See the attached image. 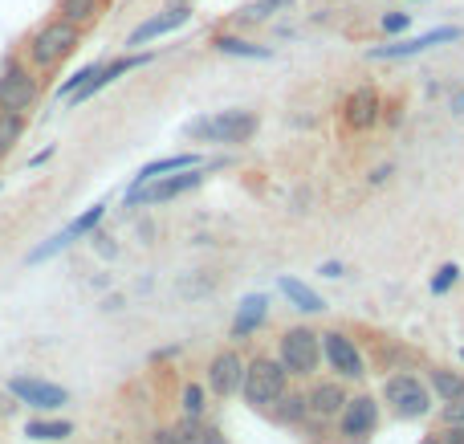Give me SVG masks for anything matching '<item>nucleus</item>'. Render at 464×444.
Returning <instances> with one entry per match:
<instances>
[{
    "mask_svg": "<svg viewBox=\"0 0 464 444\" xmlns=\"http://www.w3.org/2000/svg\"><path fill=\"white\" fill-rule=\"evenodd\" d=\"M379 24H383L387 33H408V24H411V13H387V16H383V21H379Z\"/></svg>",
    "mask_w": 464,
    "mask_h": 444,
    "instance_id": "c756f323",
    "label": "nucleus"
},
{
    "mask_svg": "<svg viewBox=\"0 0 464 444\" xmlns=\"http://www.w3.org/2000/svg\"><path fill=\"white\" fill-rule=\"evenodd\" d=\"M0 106L13 114H29L33 106H37V78H33L29 65L13 53L0 62Z\"/></svg>",
    "mask_w": 464,
    "mask_h": 444,
    "instance_id": "7ed1b4c3",
    "label": "nucleus"
},
{
    "mask_svg": "<svg viewBox=\"0 0 464 444\" xmlns=\"http://www.w3.org/2000/svg\"><path fill=\"white\" fill-rule=\"evenodd\" d=\"M253 130H256L253 111H220L188 122V135L200 139V143H245V139H253Z\"/></svg>",
    "mask_w": 464,
    "mask_h": 444,
    "instance_id": "f03ea898",
    "label": "nucleus"
},
{
    "mask_svg": "<svg viewBox=\"0 0 464 444\" xmlns=\"http://www.w3.org/2000/svg\"><path fill=\"white\" fill-rule=\"evenodd\" d=\"M171 5H192V0H171Z\"/></svg>",
    "mask_w": 464,
    "mask_h": 444,
    "instance_id": "c9c22d12",
    "label": "nucleus"
},
{
    "mask_svg": "<svg viewBox=\"0 0 464 444\" xmlns=\"http://www.w3.org/2000/svg\"><path fill=\"white\" fill-rule=\"evenodd\" d=\"M305 404H310L318 416H338L346 408V391L338 388V383H318V388L310 391V400H305Z\"/></svg>",
    "mask_w": 464,
    "mask_h": 444,
    "instance_id": "f3484780",
    "label": "nucleus"
},
{
    "mask_svg": "<svg viewBox=\"0 0 464 444\" xmlns=\"http://www.w3.org/2000/svg\"><path fill=\"white\" fill-rule=\"evenodd\" d=\"M322 351H326V359H330V367H334L338 375H346V380H359L362 375V359H359V351H354V343L346 339V334H322Z\"/></svg>",
    "mask_w": 464,
    "mask_h": 444,
    "instance_id": "ddd939ff",
    "label": "nucleus"
},
{
    "mask_svg": "<svg viewBox=\"0 0 464 444\" xmlns=\"http://www.w3.org/2000/svg\"><path fill=\"white\" fill-rule=\"evenodd\" d=\"M343 432L346 437H367L371 429L379 424V408H375V400L371 396H359V400H346V408H343Z\"/></svg>",
    "mask_w": 464,
    "mask_h": 444,
    "instance_id": "4468645a",
    "label": "nucleus"
},
{
    "mask_svg": "<svg viewBox=\"0 0 464 444\" xmlns=\"http://www.w3.org/2000/svg\"><path fill=\"white\" fill-rule=\"evenodd\" d=\"M289 0H253V5H245L237 13V21H245V24H256V21H265L269 13H277V8H285Z\"/></svg>",
    "mask_w": 464,
    "mask_h": 444,
    "instance_id": "393cba45",
    "label": "nucleus"
},
{
    "mask_svg": "<svg viewBox=\"0 0 464 444\" xmlns=\"http://www.w3.org/2000/svg\"><path fill=\"white\" fill-rule=\"evenodd\" d=\"M217 49H220V53H232V57H256V62L273 57V49L253 45V41H240V37H217Z\"/></svg>",
    "mask_w": 464,
    "mask_h": 444,
    "instance_id": "4be33fe9",
    "label": "nucleus"
},
{
    "mask_svg": "<svg viewBox=\"0 0 464 444\" xmlns=\"http://www.w3.org/2000/svg\"><path fill=\"white\" fill-rule=\"evenodd\" d=\"M188 21H192V5H168V8H163V13L147 16V21L139 24V29L127 37V45H147V41L163 37V33H176V29H184Z\"/></svg>",
    "mask_w": 464,
    "mask_h": 444,
    "instance_id": "6e6552de",
    "label": "nucleus"
},
{
    "mask_svg": "<svg viewBox=\"0 0 464 444\" xmlns=\"http://www.w3.org/2000/svg\"><path fill=\"white\" fill-rule=\"evenodd\" d=\"M277 285H281V294H285V298L294 302L297 310H305V314H318V310H326V306H322V298H318V294H314V290H305V285H302V282H294V277H281Z\"/></svg>",
    "mask_w": 464,
    "mask_h": 444,
    "instance_id": "6ab92c4d",
    "label": "nucleus"
},
{
    "mask_svg": "<svg viewBox=\"0 0 464 444\" xmlns=\"http://www.w3.org/2000/svg\"><path fill=\"white\" fill-rule=\"evenodd\" d=\"M261 318H265V298L261 294H253V298H245V306H240V314H237V323H232V334H248V331H256L261 326Z\"/></svg>",
    "mask_w": 464,
    "mask_h": 444,
    "instance_id": "aec40b11",
    "label": "nucleus"
},
{
    "mask_svg": "<svg viewBox=\"0 0 464 444\" xmlns=\"http://www.w3.org/2000/svg\"><path fill=\"white\" fill-rule=\"evenodd\" d=\"M444 420H449V424H464V396L460 400H449V408H444Z\"/></svg>",
    "mask_w": 464,
    "mask_h": 444,
    "instance_id": "2f4dec72",
    "label": "nucleus"
},
{
    "mask_svg": "<svg viewBox=\"0 0 464 444\" xmlns=\"http://www.w3.org/2000/svg\"><path fill=\"white\" fill-rule=\"evenodd\" d=\"M8 391H13L16 400H24V404H33V408H45V412H49V408H62L65 400H70V396H65V388H57V383L24 380V375L8 383Z\"/></svg>",
    "mask_w": 464,
    "mask_h": 444,
    "instance_id": "f8f14e48",
    "label": "nucleus"
},
{
    "mask_svg": "<svg viewBox=\"0 0 464 444\" xmlns=\"http://www.w3.org/2000/svg\"><path fill=\"white\" fill-rule=\"evenodd\" d=\"M277 412H281V420H302V416H305V400L302 396H281L277 400Z\"/></svg>",
    "mask_w": 464,
    "mask_h": 444,
    "instance_id": "cd10ccee",
    "label": "nucleus"
},
{
    "mask_svg": "<svg viewBox=\"0 0 464 444\" xmlns=\"http://www.w3.org/2000/svg\"><path fill=\"white\" fill-rule=\"evenodd\" d=\"M460 355H464V351H460Z\"/></svg>",
    "mask_w": 464,
    "mask_h": 444,
    "instance_id": "e433bc0d",
    "label": "nucleus"
},
{
    "mask_svg": "<svg viewBox=\"0 0 464 444\" xmlns=\"http://www.w3.org/2000/svg\"><path fill=\"white\" fill-rule=\"evenodd\" d=\"M24 135V114H13L0 106V155H8Z\"/></svg>",
    "mask_w": 464,
    "mask_h": 444,
    "instance_id": "412c9836",
    "label": "nucleus"
},
{
    "mask_svg": "<svg viewBox=\"0 0 464 444\" xmlns=\"http://www.w3.org/2000/svg\"><path fill=\"white\" fill-rule=\"evenodd\" d=\"M57 16H65V21L78 24V29H86V24H94L98 16H102V0H62Z\"/></svg>",
    "mask_w": 464,
    "mask_h": 444,
    "instance_id": "a211bd4d",
    "label": "nucleus"
},
{
    "mask_svg": "<svg viewBox=\"0 0 464 444\" xmlns=\"http://www.w3.org/2000/svg\"><path fill=\"white\" fill-rule=\"evenodd\" d=\"M240 383H245V363H240L237 351H220L208 367V388L217 396H237Z\"/></svg>",
    "mask_w": 464,
    "mask_h": 444,
    "instance_id": "9b49d317",
    "label": "nucleus"
},
{
    "mask_svg": "<svg viewBox=\"0 0 464 444\" xmlns=\"http://www.w3.org/2000/svg\"><path fill=\"white\" fill-rule=\"evenodd\" d=\"M285 363H273V359H256V363L245 367V383H240V391H245L248 404L256 408H269L277 404L281 396H285Z\"/></svg>",
    "mask_w": 464,
    "mask_h": 444,
    "instance_id": "20e7f679",
    "label": "nucleus"
},
{
    "mask_svg": "<svg viewBox=\"0 0 464 444\" xmlns=\"http://www.w3.org/2000/svg\"><path fill=\"white\" fill-rule=\"evenodd\" d=\"M70 432H73V424H65V420H29L24 437L29 440H65Z\"/></svg>",
    "mask_w": 464,
    "mask_h": 444,
    "instance_id": "5701e85b",
    "label": "nucleus"
},
{
    "mask_svg": "<svg viewBox=\"0 0 464 444\" xmlns=\"http://www.w3.org/2000/svg\"><path fill=\"white\" fill-rule=\"evenodd\" d=\"M139 65H147V53H135V57H119V62H106L102 70H98L94 78L86 82V86H78V90H73V94H70V102H73V106H78V102H90V98H94L98 90H106V86H111L114 78H122V73L139 70Z\"/></svg>",
    "mask_w": 464,
    "mask_h": 444,
    "instance_id": "9d476101",
    "label": "nucleus"
},
{
    "mask_svg": "<svg viewBox=\"0 0 464 444\" xmlns=\"http://www.w3.org/2000/svg\"><path fill=\"white\" fill-rule=\"evenodd\" d=\"M98 70H102V65H98V62H94V65H86V70H78V73H73V78H65V82H62V86H57V98H70V94H73V90H78V86H86V82H90V78H94V73H98Z\"/></svg>",
    "mask_w": 464,
    "mask_h": 444,
    "instance_id": "bb28decb",
    "label": "nucleus"
},
{
    "mask_svg": "<svg viewBox=\"0 0 464 444\" xmlns=\"http://www.w3.org/2000/svg\"><path fill=\"white\" fill-rule=\"evenodd\" d=\"M200 444H228V440L220 437L217 429H200Z\"/></svg>",
    "mask_w": 464,
    "mask_h": 444,
    "instance_id": "72a5a7b5",
    "label": "nucleus"
},
{
    "mask_svg": "<svg viewBox=\"0 0 464 444\" xmlns=\"http://www.w3.org/2000/svg\"><path fill=\"white\" fill-rule=\"evenodd\" d=\"M457 274H460L457 265H444V269H440V277H436V282H432V294H444V290H449V285L457 282Z\"/></svg>",
    "mask_w": 464,
    "mask_h": 444,
    "instance_id": "7c9ffc66",
    "label": "nucleus"
},
{
    "mask_svg": "<svg viewBox=\"0 0 464 444\" xmlns=\"http://www.w3.org/2000/svg\"><path fill=\"white\" fill-rule=\"evenodd\" d=\"M440 444H464V424H449V432L440 437Z\"/></svg>",
    "mask_w": 464,
    "mask_h": 444,
    "instance_id": "473e14b6",
    "label": "nucleus"
},
{
    "mask_svg": "<svg viewBox=\"0 0 464 444\" xmlns=\"http://www.w3.org/2000/svg\"><path fill=\"white\" fill-rule=\"evenodd\" d=\"M452 111H457V114H460V119H464V90H460V94H457V98H452Z\"/></svg>",
    "mask_w": 464,
    "mask_h": 444,
    "instance_id": "f704fd0d",
    "label": "nucleus"
},
{
    "mask_svg": "<svg viewBox=\"0 0 464 444\" xmlns=\"http://www.w3.org/2000/svg\"><path fill=\"white\" fill-rule=\"evenodd\" d=\"M387 400L395 404V412L403 416V420H420V416L428 412V391L420 388V380H411V375H395V380H387Z\"/></svg>",
    "mask_w": 464,
    "mask_h": 444,
    "instance_id": "0eeeda50",
    "label": "nucleus"
},
{
    "mask_svg": "<svg viewBox=\"0 0 464 444\" xmlns=\"http://www.w3.org/2000/svg\"><path fill=\"white\" fill-rule=\"evenodd\" d=\"M78 41H82L78 24H70L65 16H53V21H45L29 37V45H24V57H29L33 70H53V65H62L65 57L78 49Z\"/></svg>",
    "mask_w": 464,
    "mask_h": 444,
    "instance_id": "f257e3e1",
    "label": "nucleus"
},
{
    "mask_svg": "<svg viewBox=\"0 0 464 444\" xmlns=\"http://www.w3.org/2000/svg\"><path fill=\"white\" fill-rule=\"evenodd\" d=\"M375 119H379V94L371 86H359L346 98V122H351L354 130H367Z\"/></svg>",
    "mask_w": 464,
    "mask_h": 444,
    "instance_id": "2eb2a0df",
    "label": "nucleus"
},
{
    "mask_svg": "<svg viewBox=\"0 0 464 444\" xmlns=\"http://www.w3.org/2000/svg\"><path fill=\"white\" fill-rule=\"evenodd\" d=\"M102 212H106V208H102V204H94V208H90V212H82V217H78V220H73V225H70V228H65V233H62V236H65V241H73V236L90 233V228H94V225H98V220H102Z\"/></svg>",
    "mask_w": 464,
    "mask_h": 444,
    "instance_id": "a878e982",
    "label": "nucleus"
},
{
    "mask_svg": "<svg viewBox=\"0 0 464 444\" xmlns=\"http://www.w3.org/2000/svg\"><path fill=\"white\" fill-rule=\"evenodd\" d=\"M432 391L440 400H460L464 396V380L457 372H432Z\"/></svg>",
    "mask_w": 464,
    "mask_h": 444,
    "instance_id": "b1692460",
    "label": "nucleus"
},
{
    "mask_svg": "<svg viewBox=\"0 0 464 444\" xmlns=\"http://www.w3.org/2000/svg\"><path fill=\"white\" fill-rule=\"evenodd\" d=\"M200 184H204V168L196 163V168H184L179 176H160L143 188H130L127 204H163V200H176V196L192 192V188H200Z\"/></svg>",
    "mask_w": 464,
    "mask_h": 444,
    "instance_id": "39448f33",
    "label": "nucleus"
},
{
    "mask_svg": "<svg viewBox=\"0 0 464 444\" xmlns=\"http://www.w3.org/2000/svg\"><path fill=\"white\" fill-rule=\"evenodd\" d=\"M318 359H322V339L318 334L305 331V326L285 331V339H281V363H285V372L310 375L314 367H318Z\"/></svg>",
    "mask_w": 464,
    "mask_h": 444,
    "instance_id": "423d86ee",
    "label": "nucleus"
},
{
    "mask_svg": "<svg viewBox=\"0 0 464 444\" xmlns=\"http://www.w3.org/2000/svg\"><path fill=\"white\" fill-rule=\"evenodd\" d=\"M196 163H200V155H168V159L143 163V168H139V176H135V184H130V188H143V184H151V179H160V176H171V171L196 168Z\"/></svg>",
    "mask_w": 464,
    "mask_h": 444,
    "instance_id": "dca6fc26",
    "label": "nucleus"
},
{
    "mask_svg": "<svg viewBox=\"0 0 464 444\" xmlns=\"http://www.w3.org/2000/svg\"><path fill=\"white\" fill-rule=\"evenodd\" d=\"M457 37H460V29H457V24H444V29L424 33V37L395 41V45H375V49H371V57H375V62H395V57H416V53H424V49L444 45V41H457Z\"/></svg>",
    "mask_w": 464,
    "mask_h": 444,
    "instance_id": "1a4fd4ad",
    "label": "nucleus"
},
{
    "mask_svg": "<svg viewBox=\"0 0 464 444\" xmlns=\"http://www.w3.org/2000/svg\"><path fill=\"white\" fill-rule=\"evenodd\" d=\"M184 412L188 416H200L204 412V388H196V383H192V388H184Z\"/></svg>",
    "mask_w": 464,
    "mask_h": 444,
    "instance_id": "c85d7f7f",
    "label": "nucleus"
}]
</instances>
